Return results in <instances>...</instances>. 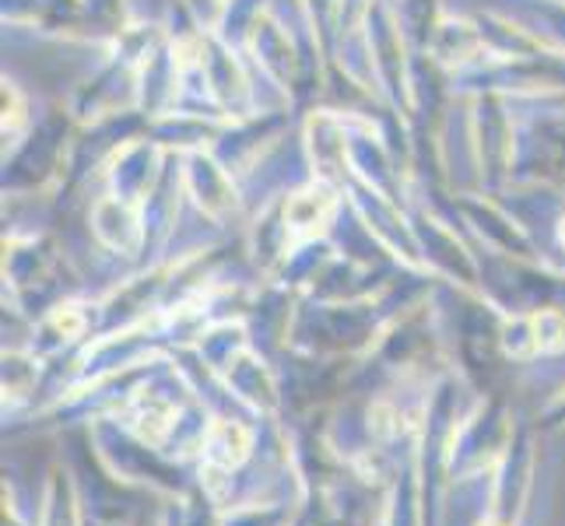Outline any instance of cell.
Returning <instances> with one entry per match:
<instances>
[{
	"mask_svg": "<svg viewBox=\"0 0 565 526\" xmlns=\"http://www.w3.org/2000/svg\"><path fill=\"white\" fill-rule=\"evenodd\" d=\"M246 450H249V436L243 432L239 425L222 421V425H214V428H211V436H207V460H211V463H218L222 471H228V466L243 463Z\"/></svg>",
	"mask_w": 565,
	"mask_h": 526,
	"instance_id": "1",
	"label": "cell"
}]
</instances>
